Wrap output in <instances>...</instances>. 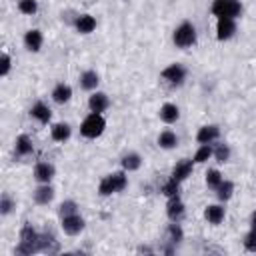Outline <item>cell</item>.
Returning <instances> with one entry per match:
<instances>
[{
    "mask_svg": "<svg viewBox=\"0 0 256 256\" xmlns=\"http://www.w3.org/2000/svg\"><path fill=\"white\" fill-rule=\"evenodd\" d=\"M14 252L22 254V256H30V254L40 252V232L30 222H24V226L20 228L18 244H16Z\"/></svg>",
    "mask_w": 256,
    "mask_h": 256,
    "instance_id": "1",
    "label": "cell"
},
{
    "mask_svg": "<svg viewBox=\"0 0 256 256\" xmlns=\"http://www.w3.org/2000/svg\"><path fill=\"white\" fill-rule=\"evenodd\" d=\"M172 44L178 50H190L198 44V30L192 20H182L172 32Z\"/></svg>",
    "mask_w": 256,
    "mask_h": 256,
    "instance_id": "2",
    "label": "cell"
},
{
    "mask_svg": "<svg viewBox=\"0 0 256 256\" xmlns=\"http://www.w3.org/2000/svg\"><path fill=\"white\" fill-rule=\"evenodd\" d=\"M106 132V118L98 112H88L80 122V136L86 140H96Z\"/></svg>",
    "mask_w": 256,
    "mask_h": 256,
    "instance_id": "3",
    "label": "cell"
},
{
    "mask_svg": "<svg viewBox=\"0 0 256 256\" xmlns=\"http://www.w3.org/2000/svg\"><path fill=\"white\" fill-rule=\"evenodd\" d=\"M160 78H162V82L168 84L170 88H180V86H184V82H186V78H188V68H186L182 62H170L168 66L162 68Z\"/></svg>",
    "mask_w": 256,
    "mask_h": 256,
    "instance_id": "4",
    "label": "cell"
},
{
    "mask_svg": "<svg viewBox=\"0 0 256 256\" xmlns=\"http://www.w3.org/2000/svg\"><path fill=\"white\" fill-rule=\"evenodd\" d=\"M242 2L240 0H212L210 12L214 18H240L242 16Z\"/></svg>",
    "mask_w": 256,
    "mask_h": 256,
    "instance_id": "5",
    "label": "cell"
},
{
    "mask_svg": "<svg viewBox=\"0 0 256 256\" xmlns=\"http://www.w3.org/2000/svg\"><path fill=\"white\" fill-rule=\"evenodd\" d=\"M214 32H216V40L218 42H228L238 32V20L236 18H216Z\"/></svg>",
    "mask_w": 256,
    "mask_h": 256,
    "instance_id": "6",
    "label": "cell"
},
{
    "mask_svg": "<svg viewBox=\"0 0 256 256\" xmlns=\"http://www.w3.org/2000/svg\"><path fill=\"white\" fill-rule=\"evenodd\" d=\"M60 228H62V232L66 236H80L84 232V228H86V220H84V216L80 212H76V214L60 218Z\"/></svg>",
    "mask_w": 256,
    "mask_h": 256,
    "instance_id": "7",
    "label": "cell"
},
{
    "mask_svg": "<svg viewBox=\"0 0 256 256\" xmlns=\"http://www.w3.org/2000/svg\"><path fill=\"white\" fill-rule=\"evenodd\" d=\"M56 176V166L52 162H46V160H40L34 164V170H32V178L36 184H48L52 182Z\"/></svg>",
    "mask_w": 256,
    "mask_h": 256,
    "instance_id": "8",
    "label": "cell"
},
{
    "mask_svg": "<svg viewBox=\"0 0 256 256\" xmlns=\"http://www.w3.org/2000/svg\"><path fill=\"white\" fill-rule=\"evenodd\" d=\"M28 114H30V118H32L34 122H38L40 126H48V124L52 122V108H50L44 100H36V102L30 106Z\"/></svg>",
    "mask_w": 256,
    "mask_h": 256,
    "instance_id": "9",
    "label": "cell"
},
{
    "mask_svg": "<svg viewBox=\"0 0 256 256\" xmlns=\"http://www.w3.org/2000/svg\"><path fill=\"white\" fill-rule=\"evenodd\" d=\"M22 44H24V48L28 52L38 54L42 50V46H44V34H42V30L40 28H28L24 32V36H22Z\"/></svg>",
    "mask_w": 256,
    "mask_h": 256,
    "instance_id": "10",
    "label": "cell"
},
{
    "mask_svg": "<svg viewBox=\"0 0 256 256\" xmlns=\"http://www.w3.org/2000/svg\"><path fill=\"white\" fill-rule=\"evenodd\" d=\"M194 160L192 158H180L174 166H172V172H170V178H174L176 182H186L190 176H192V172H194Z\"/></svg>",
    "mask_w": 256,
    "mask_h": 256,
    "instance_id": "11",
    "label": "cell"
},
{
    "mask_svg": "<svg viewBox=\"0 0 256 256\" xmlns=\"http://www.w3.org/2000/svg\"><path fill=\"white\" fill-rule=\"evenodd\" d=\"M166 216H168V220H172V222H180V220L186 216V204H184V200L180 198V194L166 198Z\"/></svg>",
    "mask_w": 256,
    "mask_h": 256,
    "instance_id": "12",
    "label": "cell"
},
{
    "mask_svg": "<svg viewBox=\"0 0 256 256\" xmlns=\"http://www.w3.org/2000/svg\"><path fill=\"white\" fill-rule=\"evenodd\" d=\"M226 204L222 202H212V204H206L204 206V220L210 224V226H220L226 218Z\"/></svg>",
    "mask_w": 256,
    "mask_h": 256,
    "instance_id": "13",
    "label": "cell"
},
{
    "mask_svg": "<svg viewBox=\"0 0 256 256\" xmlns=\"http://www.w3.org/2000/svg\"><path fill=\"white\" fill-rule=\"evenodd\" d=\"M72 26H74V30H76L80 36H88V34H92V32L96 30L98 22H96V18H94L92 14L82 12V14H78V16L74 18Z\"/></svg>",
    "mask_w": 256,
    "mask_h": 256,
    "instance_id": "14",
    "label": "cell"
},
{
    "mask_svg": "<svg viewBox=\"0 0 256 256\" xmlns=\"http://www.w3.org/2000/svg\"><path fill=\"white\" fill-rule=\"evenodd\" d=\"M86 104H88V110H90V112L104 114V112L110 108V96H108L106 92H102V90H94V92H90Z\"/></svg>",
    "mask_w": 256,
    "mask_h": 256,
    "instance_id": "15",
    "label": "cell"
},
{
    "mask_svg": "<svg viewBox=\"0 0 256 256\" xmlns=\"http://www.w3.org/2000/svg\"><path fill=\"white\" fill-rule=\"evenodd\" d=\"M54 196H56V188H54L52 182H48V184H36V188H34V192H32V198H34V202H36L38 206H48V204H52Z\"/></svg>",
    "mask_w": 256,
    "mask_h": 256,
    "instance_id": "16",
    "label": "cell"
},
{
    "mask_svg": "<svg viewBox=\"0 0 256 256\" xmlns=\"http://www.w3.org/2000/svg\"><path fill=\"white\" fill-rule=\"evenodd\" d=\"M220 140V126L218 124H202L196 132L198 144H214Z\"/></svg>",
    "mask_w": 256,
    "mask_h": 256,
    "instance_id": "17",
    "label": "cell"
},
{
    "mask_svg": "<svg viewBox=\"0 0 256 256\" xmlns=\"http://www.w3.org/2000/svg\"><path fill=\"white\" fill-rule=\"evenodd\" d=\"M78 84H80L82 90H86V92H94V90H98V86H100V74H98L94 68H86V70L80 72V76H78Z\"/></svg>",
    "mask_w": 256,
    "mask_h": 256,
    "instance_id": "18",
    "label": "cell"
},
{
    "mask_svg": "<svg viewBox=\"0 0 256 256\" xmlns=\"http://www.w3.org/2000/svg\"><path fill=\"white\" fill-rule=\"evenodd\" d=\"M72 96H74V90H72V86H70V84H66V82H58V84L52 88V92H50L52 102H54V104H58V106L68 104V102L72 100Z\"/></svg>",
    "mask_w": 256,
    "mask_h": 256,
    "instance_id": "19",
    "label": "cell"
},
{
    "mask_svg": "<svg viewBox=\"0 0 256 256\" xmlns=\"http://www.w3.org/2000/svg\"><path fill=\"white\" fill-rule=\"evenodd\" d=\"M142 164H144V158L136 150H128V152H124L120 156V168L126 170L128 174L130 172H138L142 168Z\"/></svg>",
    "mask_w": 256,
    "mask_h": 256,
    "instance_id": "20",
    "label": "cell"
},
{
    "mask_svg": "<svg viewBox=\"0 0 256 256\" xmlns=\"http://www.w3.org/2000/svg\"><path fill=\"white\" fill-rule=\"evenodd\" d=\"M158 118H160L166 126L176 124V122L180 120V108H178V104H174V102H164V104L160 106V110H158Z\"/></svg>",
    "mask_w": 256,
    "mask_h": 256,
    "instance_id": "21",
    "label": "cell"
},
{
    "mask_svg": "<svg viewBox=\"0 0 256 256\" xmlns=\"http://www.w3.org/2000/svg\"><path fill=\"white\" fill-rule=\"evenodd\" d=\"M70 136H72V126L68 124V122H52L50 124V138L54 140V142H58V144H64V142H68L70 140Z\"/></svg>",
    "mask_w": 256,
    "mask_h": 256,
    "instance_id": "22",
    "label": "cell"
},
{
    "mask_svg": "<svg viewBox=\"0 0 256 256\" xmlns=\"http://www.w3.org/2000/svg\"><path fill=\"white\" fill-rule=\"evenodd\" d=\"M14 154L18 158H26V156L34 154V142H32V138L26 132L16 136V140H14Z\"/></svg>",
    "mask_w": 256,
    "mask_h": 256,
    "instance_id": "23",
    "label": "cell"
},
{
    "mask_svg": "<svg viewBox=\"0 0 256 256\" xmlns=\"http://www.w3.org/2000/svg\"><path fill=\"white\" fill-rule=\"evenodd\" d=\"M156 144H158V148H162V150H174V148H178L180 138H178V134H176L174 130L166 128V130H162V132L158 134Z\"/></svg>",
    "mask_w": 256,
    "mask_h": 256,
    "instance_id": "24",
    "label": "cell"
},
{
    "mask_svg": "<svg viewBox=\"0 0 256 256\" xmlns=\"http://www.w3.org/2000/svg\"><path fill=\"white\" fill-rule=\"evenodd\" d=\"M230 158H232V148H230V144H228V142H222V140L214 142V154H212V160H214L216 164L222 166V164H228Z\"/></svg>",
    "mask_w": 256,
    "mask_h": 256,
    "instance_id": "25",
    "label": "cell"
},
{
    "mask_svg": "<svg viewBox=\"0 0 256 256\" xmlns=\"http://www.w3.org/2000/svg\"><path fill=\"white\" fill-rule=\"evenodd\" d=\"M234 192H236V184H234L232 180H228V178H224V180L220 182V186L214 190L216 200H218V202H222V204L230 202V200L234 198Z\"/></svg>",
    "mask_w": 256,
    "mask_h": 256,
    "instance_id": "26",
    "label": "cell"
},
{
    "mask_svg": "<svg viewBox=\"0 0 256 256\" xmlns=\"http://www.w3.org/2000/svg\"><path fill=\"white\" fill-rule=\"evenodd\" d=\"M184 240V228L180 226V222H168L166 226V242L174 244V246H180Z\"/></svg>",
    "mask_w": 256,
    "mask_h": 256,
    "instance_id": "27",
    "label": "cell"
},
{
    "mask_svg": "<svg viewBox=\"0 0 256 256\" xmlns=\"http://www.w3.org/2000/svg\"><path fill=\"white\" fill-rule=\"evenodd\" d=\"M212 154H214V144H198L192 160L194 164H206L208 160H212Z\"/></svg>",
    "mask_w": 256,
    "mask_h": 256,
    "instance_id": "28",
    "label": "cell"
},
{
    "mask_svg": "<svg viewBox=\"0 0 256 256\" xmlns=\"http://www.w3.org/2000/svg\"><path fill=\"white\" fill-rule=\"evenodd\" d=\"M222 180H224V174L220 172V168H208L206 174H204V184H206V188H210L212 192L220 186Z\"/></svg>",
    "mask_w": 256,
    "mask_h": 256,
    "instance_id": "29",
    "label": "cell"
},
{
    "mask_svg": "<svg viewBox=\"0 0 256 256\" xmlns=\"http://www.w3.org/2000/svg\"><path fill=\"white\" fill-rule=\"evenodd\" d=\"M110 178H112V184L116 188V194H120V192H124L128 188V172L126 170L118 168V170L110 172Z\"/></svg>",
    "mask_w": 256,
    "mask_h": 256,
    "instance_id": "30",
    "label": "cell"
},
{
    "mask_svg": "<svg viewBox=\"0 0 256 256\" xmlns=\"http://www.w3.org/2000/svg\"><path fill=\"white\" fill-rule=\"evenodd\" d=\"M76 212H80V204L74 198H66L58 204V218H64V216H70Z\"/></svg>",
    "mask_w": 256,
    "mask_h": 256,
    "instance_id": "31",
    "label": "cell"
},
{
    "mask_svg": "<svg viewBox=\"0 0 256 256\" xmlns=\"http://www.w3.org/2000/svg\"><path fill=\"white\" fill-rule=\"evenodd\" d=\"M96 192H98L100 198H108V196L116 194V188H114V184H112L110 174H106V176L100 178V182H98V190H96Z\"/></svg>",
    "mask_w": 256,
    "mask_h": 256,
    "instance_id": "32",
    "label": "cell"
},
{
    "mask_svg": "<svg viewBox=\"0 0 256 256\" xmlns=\"http://www.w3.org/2000/svg\"><path fill=\"white\" fill-rule=\"evenodd\" d=\"M16 8L24 16H34L38 12L40 4H38V0H16Z\"/></svg>",
    "mask_w": 256,
    "mask_h": 256,
    "instance_id": "33",
    "label": "cell"
},
{
    "mask_svg": "<svg viewBox=\"0 0 256 256\" xmlns=\"http://www.w3.org/2000/svg\"><path fill=\"white\" fill-rule=\"evenodd\" d=\"M180 182H176L174 178H168L162 186H160V192L166 196V198H170V196H176V194H180Z\"/></svg>",
    "mask_w": 256,
    "mask_h": 256,
    "instance_id": "34",
    "label": "cell"
},
{
    "mask_svg": "<svg viewBox=\"0 0 256 256\" xmlns=\"http://www.w3.org/2000/svg\"><path fill=\"white\" fill-rule=\"evenodd\" d=\"M14 208H16V200H14L8 192H4V194L0 196V214H2V216H8V214H12Z\"/></svg>",
    "mask_w": 256,
    "mask_h": 256,
    "instance_id": "35",
    "label": "cell"
},
{
    "mask_svg": "<svg viewBox=\"0 0 256 256\" xmlns=\"http://www.w3.org/2000/svg\"><path fill=\"white\" fill-rule=\"evenodd\" d=\"M242 246H244V250L246 252H256V228L254 226H250L248 228V232L244 234V238H242Z\"/></svg>",
    "mask_w": 256,
    "mask_h": 256,
    "instance_id": "36",
    "label": "cell"
},
{
    "mask_svg": "<svg viewBox=\"0 0 256 256\" xmlns=\"http://www.w3.org/2000/svg\"><path fill=\"white\" fill-rule=\"evenodd\" d=\"M12 66H14V60H12V56L4 50V52L0 54V78H6V76L12 72Z\"/></svg>",
    "mask_w": 256,
    "mask_h": 256,
    "instance_id": "37",
    "label": "cell"
},
{
    "mask_svg": "<svg viewBox=\"0 0 256 256\" xmlns=\"http://www.w3.org/2000/svg\"><path fill=\"white\" fill-rule=\"evenodd\" d=\"M248 224H250V226H254V228H256V208H254V210H252V212H250V218H248Z\"/></svg>",
    "mask_w": 256,
    "mask_h": 256,
    "instance_id": "38",
    "label": "cell"
},
{
    "mask_svg": "<svg viewBox=\"0 0 256 256\" xmlns=\"http://www.w3.org/2000/svg\"><path fill=\"white\" fill-rule=\"evenodd\" d=\"M138 252H154V250H152L150 246H140V248H138Z\"/></svg>",
    "mask_w": 256,
    "mask_h": 256,
    "instance_id": "39",
    "label": "cell"
}]
</instances>
